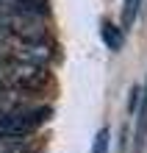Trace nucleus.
Returning a JSON list of instances; mask_svg holds the SVG:
<instances>
[{
  "label": "nucleus",
  "mask_w": 147,
  "mask_h": 153,
  "mask_svg": "<svg viewBox=\"0 0 147 153\" xmlns=\"http://www.w3.org/2000/svg\"><path fill=\"white\" fill-rule=\"evenodd\" d=\"M47 84V67L39 61L6 56L0 61V89L3 92H36Z\"/></svg>",
  "instance_id": "nucleus-1"
},
{
  "label": "nucleus",
  "mask_w": 147,
  "mask_h": 153,
  "mask_svg": "<svg viewBox=\"0 0 147 153\" xmlns=\"http://www.w3.org/2000/svg\"><path fill=\"white\" fill-rule=\"evenodd\" d=\"M50 117V106H25V103H0V137L25 139Z\"/></svg>",
  "instance_id": "nucleus-2"
},
{
  "label": "nucleus",
  "mask_w": 147,
  "mask_h": 153,
  "mask_svg": "<svg viewBox=\"0 0 147 153\" xmlns=\"http://www.w3.org/2000/svg\"><path fill=\"white\" fill-rule=\"evenodd\" d=\"M144 137H147V86L142 89V103H139V111H136V145H133V150L136 153H142V148H144Z\"/></svg>",
  "instance_id": "nucleus-3"
},
{
  "label": "nucleus",
  "mask_w": 147,
  "mask_h": 153,
  "mask_svg": "<svg viewBox=\"0 0 147 153\" xmlns=\"http://www.w3.org/2000/svg\"><path fill=\"white\" fill-rule=\"evenodd\" d=\"M100 36L108 45V50H119V45H122V28H117L114 22H103L100 25Z\"/></svg>",
  "instance_id": "nucleus-4"
},
{
  "label": "nucleus",
  "mask_w": 147,
  "mask_h": 153,
  "mask_svg": "<svg viewBox=\"0 0 147 153\" xmlns=\"http://www.w3.org/2000/svg\"><path fill=\"white\" fill-rule=\"evenodd\" d=\"M139 6H142V0H125V6H122V31L131 28V25L136 22V17H139Z\"/></svg>",
  "instance_id": "nucleus-5"
},
{
  "label": "nucleus",
  "mask_w": 147,
  "mask_h": 153,
  "mask_svg": "<svg viewBox=\"0 0 147 153\" xmlns=\"http://www.w3.org/2000/svg\"><path fill=\"white\" fill-rule=\"evenodd\" d=\"M0 153H28V145H25V139L0 137Z\"/></svg>",
  "instance_id": "nucleus-6"
},
{
  "label": "nucleus",
  "mask_w": 147,
  "mask_h": 153,
  "mask_svg": "<svg viewBox=\"0 0 147 153\" xmlns=\"http://www.w3.org/2000/svg\"><path fill=\"white\" fill-rule=\"evenodd\" d=\"M108 148V131H97V137H95V148H92V153H106Z\"/></svg>",
  "instance_id": "nucleus-7"
}]
</instances>
